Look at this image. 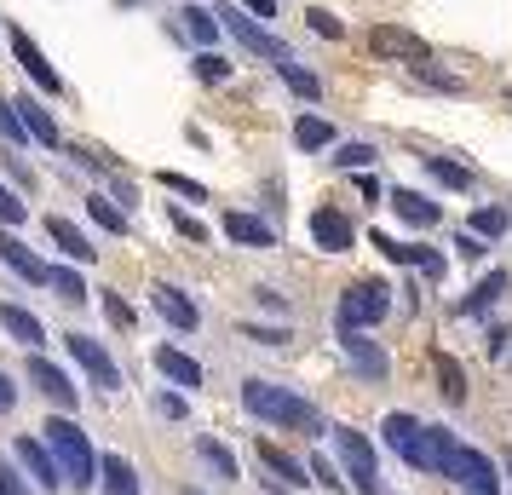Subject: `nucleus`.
Instances as JSON below:
<instances>
[{
  "label": "nucleus",
  "mask_w": 512,
  "mask_h": 495,
  "mask_svg": "<svg viewBox=\"0 0 512 495\" xmlns=\"http://www.w3.org/2000/svg\"><path fill=\"white\" fill-rule=\"evenodd\" d=\"M369 52L374 58H392V64H426V58H432V47L403 24H374L369 29Z\"/></svg>",
  "instance_id": "nucleus-7"
},
{
  "label": "nucleus",
  "mask_w": 512,
  "mask_h": 495,
  "mask_svg": "<svg viewBox=\"0 0 512 495\" xmlns=\"http://www.w3.org/2000/svg\"><path fill=\"white\" fill-rule=\"evenodd\" d=\"M64 346H70V357L87 369V380H93L98 392H116V386H121V369L110 363V352L98 346L93 334H64Z\"/></svg>",
  "instance_id": "nucleus-8"
},
{
  "label": "nucleus",
  "mask_w": 512,
  "mask_h": 495,
  "mask_svg": "<svg viewBox=\"0 0 512 495\" xmlns=\"http://www.w3.org/2000/svg\"><path fill=\"white\" fill-rule=\"evenodd\" d=\"M0 260L12 265V271H18L24 283H47V271H52V265L35 260V254H29V242H18L12 231H0Z\"/></svg>",
  "instance_id": "nucleus-16"
},
{
  "label": "nucleus",
  "mask_w": 512,
  "mask_h": 495,
  "mask_svg": "<svg viewBox=\"0 0 512 495\" xmlns=\"http://www.w3.org/2000/svg\"><path fill=\"white\" fill-rule=\"evenodd\" d=\"M12 58L24 64V75H29V81H35V87H41L47 98H58V93H64V75L52 70V64H47V52L35 47V41H29L24 29H12Z\"/></svg>",
  "instance_id": "nucleus-10"
},
{
  "label": "nucleus",
  "mask_w": 512,
  "mask_h": 495,
  "mask_svg": "<svg viewBox=\"0 0 512 495\" xmlns=\"http://www.w3.org/2000/svg\"><path fill=\"white\" fill-rule=\"evenodd\" d=\"M196 75H202V81H208V87H219V81H225V75H231V64H225V58H219V52H202V58H196Z\"/></svg>",
  "instance_id": "nucleus-41"
},
{
  "label": "nucleus",
  "mask_w": 512,
  "mask_h": 495,
  "mask_svg": "<svg viewBox=\"0 0 512 495\" xmlns=\"http://www.w3.org/2000/svg\"><path fill=\"white\" fill-rule=\"evenodd\" d=\"M242 334L259 340V346H282V340H288V329H259V323H242Z\"/></svg>",
  "instance_id": "nucleus-47"
},
{
  "label": "nucleus",
  "mask_w": 512,
  "mask_h": 495,
  "mask_svg": "<svg viewBox=\"0 0 512 495\" xmlns=\"http://www.w3.org/2000/svg\"><path fill=\"white\" fill-rule=\"evenodd\" d=\"M432 369H438V392H443V398L466 403V369H461V363H455L449 352H438V357H432Z\"/></svg>",
  "instance_id": "nucleus-27"
},
{
  "label": "nucleus",
  "mask_w": 512,
  "mask_h": 495,
  "mask_svg": "<svg viewBox=\"0 0 512 495\" xmlns=\"http://www.w3.org/2000/svg\"><path fill=\"white\" fill-rule=\"evenodd\" d=\"M219 18H225V24H219V29H231L236 41H242V47L254 52V58H277V64H288V47H282V41H277V35H271V29H259L254 18L242 12V6H225Z\"/></svg>",
  "instance_id": "nucleus-9"
},
{
  "label": "nucleus",
  "mask_w": 512,
  "mask_h": 495,
  "mask_svg": "<svg viewBox=\"0 0 512 495\" xmlns=\"http://www.w3.org/2000/svg\"><path fill=\"white\" fill-rule=\"evenodd\" d=\"M449 478H455L461 495H501V478L489 467V455H478V449H466V444L449 449Z\"/></svg>",
  "instance_id": "nucleus-6"
},
{
  "label": "nucleus",
  "mask_w": 512,
  "mask_h": 495,
  "mask_svg": "<svg viewBox=\"0 0 512 495\" xmlns=\"http://www.w3.org/2000/svg\"><path fill=\"white\" fill-rule=\"evenodd\" d=\"M98 300H104V317H110V329H121V334H133V329H139V317H133V306L121 300L116 288H104Z\"/></svg>",
  "instance_id": "nucleus-33"
},
{
  "label": "nucleus",
  "mask_w": 512,
  "mask_h": 495,
  "mask_svg": "<svg viewBox=\"0 0 512 495\" xmlns=\"http://www.w3.org/2000/svg\"><path fill=\"white\" fill-rule=\"evenodd\" d=\"M507 98H512V93H507Z\"/></svg>",
  "instance_id": "nucleus-55"
},
{
  "label": "nucleus",
  "mask_w": 512,
  "mask_h": 495,
  "mask_svg": "<svg viewBox=\"0 0 512 495\" xmlns=\"http://www.w3.org/2000/svg\"><path fill=\"white\" fill-rule=\"evenodd\" d=\"M0 329L12 334L18 346H41V340H47V329H41V317H29L24 306H0Z\"/></svg>",
  "instance_id": "nucleus-22"
},
{
  "label": "nucleus",
  "mask_w": 512,
  "mask_h": 495,
  "mask_svg": "<svg viewBox=\"0 0 512 495\" xmlns=\"http://www.w3.org/2000/svg\"><path fill=\"white\" fill-rule=\"evenodd\" d=\"M242 6H248L254 18H277V0H242Z\"/></svg>",
  "instance_id": "nucleus-51"
},
{
  "label": "nucleus",
  "mask_w": 512,
  "mask_h": 495,
  "mask_svg": "<svg viewBox=\"0 0 512 495\" xmlns=\"http://www.w3.org/2000/svg\"><path fill=\"white\" fill-rule=\"evenodd\" d=\"M334 444H340V461H346V484H357L363 495H380V472H374V449L357 426H334Z\"/></svg>",
  "instance_id": "nucleus-5"
},
{
  "label": "nucleus",
  "mask_w": 512,
  "mask_h": 495,
  "mask_svg": "<svg viewBox=\"0 0 512 495\" xmlns=\"http://www.w3.org/2000/svg\"><path fill=\"white\" fill-rule=\"evenodd\" d=\"M47 236L58 242V248H64V254H70V260H87V265H93L98 248H93V242H87L81 231H75L70 219H58V213H52V219H47Z\"/></svg>",
  "instance_id": "nucleus-25"
},
{
  "label": "nucleus",
  "mask_w": 512,
  "mask_h": 495,
  "mask_svg": "<svg viewBox=\"0 0 512 495\" xmlns=\"http://www.w3.org/2000/svg\"><path fill=\"white\" fill-rule=\"evenodd\" d=\"M0 495H35V490H29V484H24V472L12 467L6 455H0Z\"/></svg>",
  "instance_id": "nucleus-43"
},
{
  "label": "nucleus",
  "mask_w": 512,
  "mask_h": 495,
  "mask_svg": "<svg viewBox=\"0 0 512 495\" xmlns=\"http://www.w3.org/2000/svg\"><path fill=\"white\" fill-rule=\"evenodd\" d=\"M259 461H265V472H271L277 484H288V490H300V484H311V478H305V467H300V461H294L288 449H277V444H271V438H259Z\"/></svg>",
  "instance_id": "nucleus-19"
},
{
  "label": "nucleus",
  "mask_w": 512,
  "mask_h": 495,
  "mask_svg": "<svg viewBox=\"0 0 512 495\" xmlns=\"http://www.w3.org/2000/svg\"><path fill=\"white\" fill-rule=\"evenodd\" d=\"M6 173H12V179H18V185H35V173H29V167L18 162V156H6Z\"/></svg>",
  "instance_id": "nucleus-49"
},
{
  "label": "nucleus",
  "mask_w": 512,
  "mask_h": 495,
  "mask_svg": "<svg viewBox=\"0 0 512 495\" xmlns=\"http://www.w3.org/2000/svg\"><path fill=\"white\" fill-rule=\"evenodd\" d=\"M242 403H248V415L254 421H271L282 432H323L317 421V403H305L300 392H288V386H271V380H242Z\"/></svg>",
  "instance_id": "nucleus-1"
},
{
  "label": "nucleus",
  "mask_w": 512,
  "mask_h": 495,
  "mask_svg": "<svg viewBox=\"0 0 512 495\" xmlns=\"http://www.w3.org/2000/svg\"><path fill=\"white\" fill-rule=\"evenodd\" d=\"M392 311V288L380 283V277H363V283L346 288V300H340V323L346 329H363V323H380Z\"/></svg>",
  "instance_id": "nucleus-4"
},
{
  "label": "nucleus",
  "mask_w": 512,
  "mask_h": 495,
  "mask_svg": "<svg viewBox=\"0 0 512 495\" xmlns=\"http://www.w3.org/2000/svg\"><path fill=\"white\" fill-rule=\"evenodd\" d=\"M24 219H29V208L6 185H0V231H12V225H24Z\"/></svg>",
  "instance_id": "nucleus-40"
},
{
  "label": "nucleus",
  "mask_w": 512,
  "mask_h": 495,
  "mask_svg": "<svg viewBox=\"0 0 512 495\" xmlns=\"http://www.w3.org/2000/svg\"><path fill=\"white\" fill-rule=\"evenodd\" d=\"M501 294H507V271H489L484 283H478V288L461 300V306H455V317H478V311H489Z\"/></svg>",
  "instance_id": "nucleus-24"
},
{
  "label": "nucleus",
  "mask_w": 512,
  "mask_h": 495,
  "mask_svg": "<svg viewBox=\"0 0 512 495\" xmlns=\"http://www.w3.org/2000/svg\"><path fill=\"white\" fill-rule=\"evenodd\" d=\"M311 242L328 248V254H346L351 248V219L340 208H317L311 213Z\"/></svg>",
  "instance_id": "nucleus-12"
},
{
  "label": "nucleus",
  "mask_w": 512,
  "mask_h": 495,
  "mask_svg": "<svg viewBox=\"0 0 512 495\" xmlns=\"http://www.w3.org/2000/svg\"><path fill=\"white\" fill-rule=\"evenodd\" d=\"M386 444L420 472H449V432L443 426H420L415 415H386Z\"/></svg>",
  "instance_id": "nucleus-2"
},
{
  "label": "nucleus",
  "mask_w": 512,
  "mask_h": 495,
  "mask_svg": "<svg viewBox=\"0 0 512 495\" xmlns=\"http://www.w3.org/2000/svg\"><path fill=\"white\" fill-rule=\"evenodd\" d=\"M507 346H512V334H507V329H489V357H501Z\"/></svg>",
  "instance_id": "nucleus-50"
},
{
  "label": "nucleus",
  "mask_w": 512,
  "mask_h": 495,
  "mask_svg": "<svg viewBox=\"0 0 512 495\" xmlns=\"http://www.w3.org/2000/svg\"><path fill=\"white\" fill-rule=\"evenodd\" d=\"M455 254H461V260H484V236L461 231V236H455Z\"/></svg>",
  "instance_id": "nucleus-46"
},
{
  "label": "nucleus",
  "mask_w": 512,
  "mask_h": 495,
  "mask_svg": "<svg viewBox=\"0 0 512 495\" xmlns=\"http://www.w3.org/2000/svg\"><path fill=\"white\" fill-rule=\"evenodd\" d=\"M98 478H104V495H139V472L127 467L121 455H104L98 461Z\"/></svg>",
  "instance_id": "nucleus-26"
},
{
  "label": "nucleus",
  "mask_w": 512,
  "mask_h": 495,
  "mask_svg": "<svg viewBox=\"0 0 512 495\" xmlns=\"http://www.w3.org/2000/svg\"><path fill=\"white\" fill-rule=\"evenodd\" d=\"M472 231L484 236V242L507 236V208H478V213H472Z\"/></svg>",
  "instance_id": "nucleus-38"
},
{
  "label": "nucleus",
  "mask_w": 512,
  "mask_h": 495,
  "mask_svg": "<svg viewBox=\"0 0 512 495\" xmlns=\"http://www.w3.org/2000/svg\"><path fill=\"white\" fill-rule=\"evenodd\" d=\"M179 18H185L190 41H202V47H213V41H219V12H208V6H185Z\"/></svg>",
  "instance_id": "nucleus-28"
},
{
  "label": "nucleus",
  "mask_w": 512,
  "mask_h": 495,
  "mask_svg": "<svg viewBox=\"0 0 512 495\" xmlns=\"http://www.w3.org/2000/svg\"><path fill=\"white\" fill-rule=\"evenodd\" d=\"M18 104V116H24V127H29V139H41L47 150H58V121L41 110V98H12Z\"/></svg>",
  "instance_id": "nucleus-23"
},
{
  "label": "nucleus",
  "mask_w": 512,
  "mask_h": 495,
  "mask_svg": "<svg viewBox=\"0 0 512 495\" xmlns=\"http://www.w3.org/2000/svg\"><path fill=\"white\" fill-rule=\"evenodd\" d=\"M173 231L185 236V242H202V236H208V225H202L196 213H179V208H173Z\"/></svg>",
  "instance_id": "nucleus-45"
},
{
  "label": "nucleus",
  "mask_w": 512,
  "mask_h": 495,
  "mask_svg": "<svg viewBox=\"0 0 512 495\" xmlns=\"http://www.w3.org/2000/svg\"><path fill=\"white\" fill-rule=\"evenodd\" d=\"M156 369H162L173 386H202V363H196V357H185L179 346H156Z\"/></svg>",
  "instance_id": "nucleus-21"
},
{
  "label": "nucleus",
  "mask_w": 512,
  "mask_h": 495,
  "mask_svg": "<svg viewBox=\"0 0 512 495\" xmlns=\"http://www.w3.org/2000/svg\"><path fill=\"white\" fill-rule=\"evenodd\" d=\"M277 75L288 81V93H294V98H305V104H317V93H323V87H317V75H311V70H300V64L288 58V64H277Z\"/></svg>",
  "instance_id": "nucleus-30"
},
{
  "label": "nucleus",
  "mask_w": 512,
  "mask_h": 495,
  "mask_svg": "<svg viewBox=\"0 0 512 495\" xmlns=\"http://www.w3.org/2000/svg\"><path fill=\"white\" fill-rule=\"evenodd\" d=\"M392 208L403 213V219H409V225H415V231H432V225H438L443 219V208L438 202H432V196H420V190H392Z\"/></svg>",
  "instance_id": "nucleus-15"
},
{
  "label": "nucleus",
  "mask_w": 512,
  "mask_h": 495,
  "mask_svg": "<svg viewBox=\"0 0 512 495\" xmlns=\"http://www.w3.org/2000/svg\"><path fill=\"white\" fill-rule=\"evenodd\" d=\"M311 478H317V484H323V490H340V484H346V478H340V472L328 467L323 455H317V461H311Z\"/></svg>",
  "instance_id": "nucleus-48"
},
{
  "label": "nucleus",
  "mask_w": 512,
  "mask_h": 495,
  "mask_svg": "<svg viewBox=\"0 0 512 495\" xmlns=\"http://www.w3.org/2000/svg\"><path fill=\"white\" fill-rule=\"evenodd\" d=\"M150 294H156V311H162L173 329H185V334H190L196 323H202V317H196V306H190V294H179L173 283H156Z\"/></svg>",
  "instance_id": "nucleus-17"
},
{
  "label": "nucleus",
  "mask_w": 512,
  "mask_h": 495,
  "mask_svg": "<svg viewBox=\"0 0 512 495\" xmlns=\"http://www.w3.org/2000/svg\"><path fill=\"white\" fill-rule=\"evenodd\" d=\"M87 213H93V225L98 231H110V236H127V213L110 202V196H87Z\"/></svg>",
  "instance_id": "nucleus-29"
},
{
  "label": "nucleus",
  "mask_w": 512,
  "mask_h": 495,
  "mask_svg": "<svg viewBox=\"0 0 512 495\" xmlns=\"http://www.w3.org/2000/svg\"><path fill=\"white\" fill-rule=\"evenodd\" d=\"M196 455H202V461H208V467L219 472V478H225V484L236 478V461H231V449H225V444H213V438H202V444H196Z\"/></svg>",
  "instance_id": "nucleus-37"
},
{
  "label": "nucleus",
  "mask_w": 512,
  "mask_h": 495,
  "mask_svg": "<svg viewBox=\"0 0 512 495\" xmlns=\"http://www.w3.org/2000/svg\"><path fill=\"white\" fill-rule=\"evenodd\" d=\"M225 236L231 242H242V248H277V231L265 225V219H254V213H225Z\"/></svg>",
  "instance_id": "nucleus-14"
},
{
  "label": "nucleus",
  "mask_w": 512,
  "mask_h": 495,
  "mask_svg": "<svg viewBox=\"0 0 512 495\" xmlns=\"http://www.w3.org/2000/svg\"><path fill=\"white\" fill-rule=\"evenodd\" d=\"M162 185H167V190H179L185 202H202V196H208V185H196V179H185V173H173V167L162 173Z\"/></svg>",
  "instance_id": "nucleus-42"
},
{
  "label": "nucleus",
  "mask_w": 512,
  "mask_h": 495,
  "mask_svg": "<svg viewBox=\"0 0 512 495\" xmlns=\"http://www.w3.org/2000/svg\"><path fill=\"white\" fill-rule=\"evenodd\" d=\"M156 409H162V415H179V421H185V398H156Z\"/></svg>",
  "instance_id": "nucleus-53"
},
{
  "label": "nucleus",
  "mask_w": 512,
  "mask_h": 495,
  "mask_svg": "<svg viewBox=\"0 0 512 495\" xmlns=\"http://www.w3.org/2000/svg\"><path fill=\"white\" fill-rule=\"evenodd\" d=\"M12 403H18V386H12V380L0 375V415H6V409H12Z\"/></svg>",
  "instance_id": "nucleus-52"
},
{
  "label": "nucleus",
  "mask_w": 512,
  "mask_h": 495,
  "mask_svg": "<svg viewBox=\"0 0 512 495\" xmlns=\"http://www.w3.org/2000/svg\"><path fill=\"white\" fill-rule=\"evenodd\" d=\"M374 248L397 265H420L426 277H443V254L438 248H415V242H392V236H374Z\"/></svg>",
  "instance_id": "nucleus-13"
},
{
  "label": "nucleus",
  "mask_w": 512,
  "mask_h": 495,
  "mask_svg": "<svg viewBox=\"0 0 512 495\" xmlns=\"http://www.w3.org/2000/svg\"><path fill=\"white\" fill-rule=\"evenodd\" d=\"M409 75H420V81H426V87H438V93H466V81H461V75L438 70L432 58H426V64H409Z\"/></svg>",
  "instance_id": "nucleus-34"
},
{
  "label": "nucleus",
  "mask_w": 512,
  "mask_h": 495,
  "mask_svg": "<svg viewBox=\"0 0 512 495\" xmlns=\"http://www.w3.org/2000/svg\"><path fill=\"white\" fill-rule=\"evenodd\" d=\"M328 139H334V127H328L323 116H300L294 121V144H300V150H323Z\"/></svg>",
  "instance_id": "nucleus-31"
},
{
  "label": "nucleus",
  "mask_w": 512,
  "mask_h": 495,
  "mask_svg": "<svg viewBox=\"0 0 512 495\" xmlns=\"http://www.w3.org/2000/svg\"><path fill=\"white\" fill-rule=\"evenodd\" d=\"M426 173H432L438 185H449V190H472V173H466L461 162H443V156H426Z\"/></svg>",
  "instance_id": "nucleus-32"
},
{
  "label": "nucleus",
  "mask_w": 512,
  "mask_h": 495,
  "mask_svg": "<svg viewBox=\"0 0 512 495\" xmlns=\"http://www.w3.org/2000/svg\"><path fill=\"white\" fill-rule=\"evenodd\" d=\"M305 24L317 29V35H328V41H340V35H346V29H340V18H334V12H317V6L305 12Z\"/></svg>",
  "instance_id": "nucleus-44"
},
{
  "label": "nucleus",
  "mask_w": 512,
  "mask_h": 495,
  "mask_svg": "<svg viewBox=\"0 0 512 495\" xmlns=\"http://www.w3.org/2000/svg\"><path fill=\"white\" fill-rule=\"evenodd\" d=\"M374 162V144H340L334 150V167H346V173H363Z\"/></svg>",
  "instance_id": "nucleus-39"
},
{
  "label": "nucleus",
  "mask_w": 512,
  "mask_h": 495,
  "mask_svg": "<svg viewBox=\"0 0 512 495\" xmlns=\"http://www.w3.org/2000/svg\"><path fill=\"white\" fill-rule=\"evenodd\" d=\"M41 432H47L52 455H58V467H64V484H75V490L98 484V455H93V444H87V432H81V426H75L70 415L47 421Z\"/></svg>",
  "instance_id": "nucleus-3"
},
{
  "label": "nucleus",
  "mask_w": 512,
  "mask_h": 495,
  "mask_svg": "<svg viewBox=\"0 0 512 495\" xmlns=\"http://www.w3.org/2000/svg\"><path fill=\"white\" fill-rule=\"evenodd\" d=\"M346 357H351V363H357V369H363L369 380H386V375H392L386 352H380L374 340H363V329H346Z\"/></svg>",
  "instance_id": "nucleus-18"
},
{
  "label": "nucleus",
  "mask_w": 512,
  "mask_h": 495,
  "mask_svg": "<svg viewBox=\"0 0 512 495\" xmlns=\"http://www.w3.org/2000/svg\"><path fill=\"white\" fill-rule=\"evenodd\" d=\"M507 472H512V449H507Z\"/></svg>",
  "instance_id": "nucleus-54"
},
{
  "label": "nucleus",
  "mask_w": 512,
  "mask_h": 495,
  "mask_svg": "<svg viewBox=\"0 0 512 495\" xmlns=\"http://www.w3.org/2000/svg\"><path fill=\"white\" fill-rule=\"evenodd\" d=\"M29 380H35V386H41V392L64 409V415L75 409V386H70V375H64V369H52V363H41V357H35V363H29Z\"/></svg>",
  "instance_id": "nucleus-20"
},
{
  "label": "nucleus",
  "mask_w": 512,
  "mask_h": 495,
  "mask_svg": "<svg viewBox=\"0 0 512 495\" xmlns=\"http://www.w3.org/2000/svg\"><path fill=\"white\" fill-rule=\"evenodd\" d=\"M18 461L29 467V478H41V490H58L64 484V467H58L52 444H41V438H18Z\"/></svg>",
  "instance_id": "nucleus-11"
},
{
  "label": "nucleus",
  "mask_w": 512,
  "mask_h": 495,
  "mask_svg": "<svg viewBox=\"0 0 512 495\" xmlns=\"http://www.w3.org/2000/svg\"><path fill=\"white\" fill-rule=\"evenodd\" d=\"M0 139L12 144V150L29 139V127H24V116H18V104H12V98H0Z\"/></svg>",
  "instance_id": "nucleus-35"
},
{
  "label": "nucleus",
  "mask_w": 512,
  "mask_h": 495,
  "mask_svg": "<svg viewBox=\"0 0 512 495\" xmlns=\"http://www.w3.org/2000/svg\"><path fill=\"white\" fill-rule=\"evenodd\" d=\"M47 288H58L64 306H81V300H87V283H81L75 271H47Z\"/></svg>",
  "instance_id": "nucleus-36"
}]
</instances>
